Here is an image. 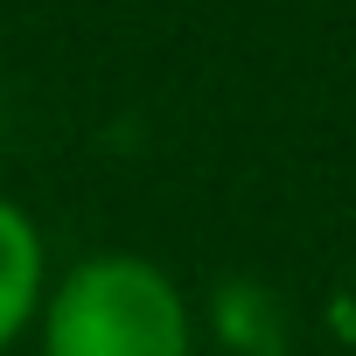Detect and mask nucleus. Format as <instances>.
<instances>
[{
	"label": "nucleus",
	"instance_id": "f257e3e1",
	"mask_svg": "<svg viewBox=\"0 0 356 356\" xmlns=\"http://www.w3.org/2000/svg\"><path fill=\"white\" fill-rule=\"evenodd\" d=\"M42 356H196V307L168 266L140 252H91L49 280Z\"/></svg>",
	"mask_w": 356,
	"mask_h": 356
},
{
	"label": "nucleus",
	"instance_id": "f03ea898",
	"mask_svg": "<svg viewBox=\"0 0 356 356\" xmlns=\"http://www.w3.org/2000/svg\"><path fill=\"white\" fill-rule=\"evenodd\" d=\"M49 245H42V224L0 196V356H8L35 321H42V300H49Z\"/></svg>",
	"mask_w": 356,
	"mask_h": 356
}]
</instances>
